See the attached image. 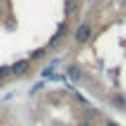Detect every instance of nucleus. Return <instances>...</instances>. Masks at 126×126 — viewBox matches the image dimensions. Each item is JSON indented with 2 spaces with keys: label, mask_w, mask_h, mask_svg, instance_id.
I'll use <instances>...</instances> for the list:
<instances>
[{
  "label": "nucleus",
  "mask_w": 126,
  "mask_h": 126,
  "mask_svg": "<svg viewBox=\"0 0 126 126\" xmlns=\"http://www.w3.org/2000/svg\"><path fill=\"white\" fill-rule=\"evenodd\" d=\"M91 33H93L91 26H89V24H83V26L77 28V32H75V39H77L79 43H85V41L91 37Z\"/></svg>",
  "instance_id": "f257e3e1"
},
{
  "label": "nucleus",
  "mask_w": 126,
  "mask_h": 126,
  "mask_svg": "<svg viewBox=\"0 0 126 126\" xmlns=\"http://www.w3.org/2000/svg\"><path fill=\"white\" fill-rule=\"evenodd\" d=\"M28 67H30V61H26V59H22V61H16L12 67H10V73L12 75H24L26 71H28Z\"/></svg>",
  "instance_id": "f03ea898"
},
{
  "label": "nucleus",
  "mask_w": 126,
  "mask_h": 126,
  "mask_svg": "<svg viewBox=\"0 0 126 126\" xmlns=\"http://www.w3.org/2000/svg\"><path fill=\"white\" fill-rule=\"evenodd\" d=\"M65 33H67V26L63 24V26L59 28V32H57V33H55V35L51 37V41H49V47H55V45H57V43H59V41H61V39L65 37Z\"/></svg>",
  "instance_id": "7ed1b4c3"
},
{
  "label": "nucleus",
  "mask_w": 126,
  "mask_h": 126,
  "mask_svg": "<svg viewBox=\"0 0 126 126\" xmlns=\"http://www.w3.org/2000/svg\"><path fill=\"white\" fill-rule=\"evenodd\" d=\"M67 75H69L73 81H81V79H83V73H81L79 67H69V69H67Z\"/></svg>",
  "instance_id": "20e7f679"
},
{
  "label": "nucleus",
  "mask_w": 126,
  "mask_h": 126,
  "mask_svg": "<svg viewBox=\"0 0 126 126\" xmlns=\"http://www.w3.org/2000/svg\"><path fill=\"white\" fill-rule=\"evenodd\" d=\"M65 10H67V14H73V12L77 10V2H75V0H67V4H65Z\"/></svg>",
  "instance_id": "39448f33"
},
{
  "label": "nucleus",
  "mask_w": 126,
  "mask_h": 126,
  "mask_svg": "<svg viewBox=\"0 0 126 126\" xmlns=\"http://www.w3.org/2000/svg\"><path fill=\"white\" fill-rule=\"evenodd\" d=\"M53 65H55V63H53ZM53 65H51V67H47V69H43V71H41V75H43V77H49V75L53 73Z\"/></svg>",
  "instance_id": "423d86ee"
},
{
  "label": "nucleus",
  "mask_w": 126,
  "mask_h": 126,
  "mask_svg": "<svg viewBox=\"0 0 126 126\" xmlns=\"http://www.w3.org/2000/svg\"><path fill=\"white\" fill-rule=\"evenodd\" d=\"M114 104H120V106H124V98H122V96H114Z\"/></svg>",
  "instance_id": "0eeeda50"
},
{
  "label": "nucleus",
  "mask_w": 126,
  "mask_h": 126,
  "mask_svg": "<svg viewBox=\"0 0 126 126\" xmlns=\"http://www.w3.org/2000/svg\"><path fill=\"white\" fill-rule=\"evenodd\" d=\"M41 55H43V49H39V51H33V53H32V57H33V59H37V57H41Z\"/></svg>",
  "instance_id": "6e6552de"
},
{
  "label": "nucleus",
  "mask_w": 126,
  "mask_h": 126,
  "mask_svg": "<svg viewBox=\"0 0 126 126\" xmlns=\"http://www.w3.org/2000/svg\"><path fill=\"white\" fill-rule=\"evenodd\" d=\"M8 71H10L8 67H0V79H4V75H6Z\"/></svg>",
  "instance_id": "1a4fd4ad"
},
{
  "label": "nucleus",
  "mask_w": 126,
  "mask_h": 126,
  "mask_svg": "<svg viewBox=\"0 0 126 126\" xmlns=\"http://www.w3.org/2000/svg\"><path fill=\"white\" fill-rule=\"evenodd\" d=\"M106 126H118V124H114V122H108V124H106Z\"/></svg>",
  "instance_id": "9d476101"
}]
</instances>
